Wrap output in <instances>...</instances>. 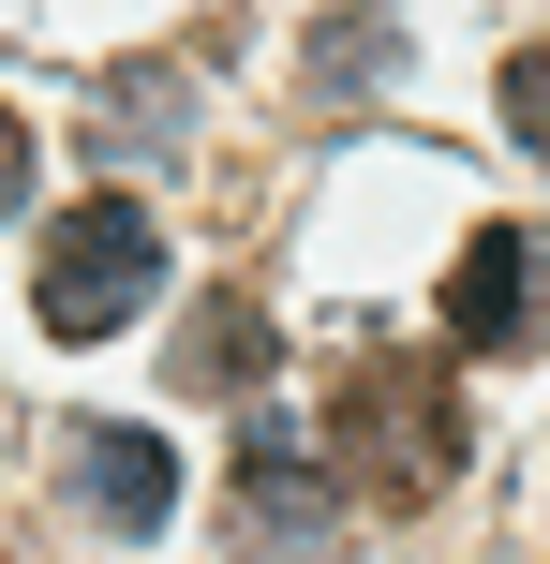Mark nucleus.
Returning a JSON list of instances; mask_svg holds the SVG:
<instances>
[{
    "label": "nucleus",
    "mask_w": 550,
    "mask_h": 564,
    "mask_svg": "<svg viewBox=\"0 0 550 564\" xmlns=\"http://www.w3.org/2000/svg\"><path fill=\"white\" fill-rule=\"evenodd\" d=\"M327 476L373 490V506H432V490H462V387H446L432 357H357L343 401H327Z\"/></svg>",
    "instance_id": "nucleus-1"
},
{
    "label": "nucleus",
    "mask_w": 550,
    "mask_h": 564,
    "mask_svg": "<svg viewBox=\"0 0 550 564\" xmlns=\"http://www.w3.org/2000/svg\"><path fill=\"white\" fill-rule=\"evenodd\" d=\"M149 297H164V224H149L134 194H89V208L45 224V268H30L45 341H119Z\"/></svg>",
    "instance_id": "nucleus-2"
},
{
    "label": "nucleus",
    "mask_w": 550,
    "mask_h": 564,
    "mask_svg": "<svg viewBox=\"0 0 550 564\" xmlns=\"http://www.w3.org/2000/svg\"><path fill=\"white\" fill-rule=\"evenodd\" d=\"M238 535L283 550V564H327V535H343V476H327L313 431H283V416L238 431Z\"/></svg>",
    "instance_id": "nucleus-3"
},
{
    "label": "nucleus",
    "mask_w": 550,
    "mask_h": 564,
    "mask_svg": "<svg viewBox=\"0 0 550 564\" xmlns=\"http://www.w3.org/2000/svg\"><path fill=\"white\" fill-rule=\"evenodd\" d=\"M60 460H75V506L105 520V535H164V520H179V446H164V431L75 416V431H60Z\"/></svg>",
    "instance_id": "nucleus-4"
},
{
    "label": "nucleus",
    "mask_w": 550,
    "mask_h": 564,
    "mask_svg": "<svg viewBox=\"0 0 550 564\" xmlns=\"http://www.w3.org/2000/svg\"><path fill=\"white\" fill-rule=\"evenodd\" d=\"M536 297H550V268H536V238H462V268H446V341L462 357H521L536 341Z\"/></svg>",
    "instance_id": "nucleus-5"
},
{
    "label": "nucleus",
    "mask_w": 550,
    "mask_h": 564,
    "mask_svg": "<svg viewBox=\"0 0 550 564\" xmlns=\"http://www.w3.org/2000/svg\"><path fill=\"white\" fill-rule=\"evenodd\" d=\"M179 387H194V401L268 387V312H254V297H194V327H179Z\"/></svg>",
    "instance_id": "nucleus-6"
},
{
    "label": "nucleus",
    "mask_w": 550,
    "mask_h": 564,
    "mask_svg": "<svg viewBox=\"0 0 550 564\" xmlns=\"http://www.w3.org/2000/svg\"><path fill=\"white\" fill-rule=\"evenodd\" d=\"M387 75H402V30H387V15L373 30H357V15L313 30V89H327V105H357V89H387Z\"/></svg>",
    "instance_id": "nucleus-7"
},
{
    "label": "nucleus",
    "mask_w": 550,
    "mask_h": 564,
    "mask_svg": "<svg viewBox=\"0 0 550 564\" xmlns=\"http://www.w3.org/2000/svg\"><path fill=\"white\" fill-rule=\"evenodd\" d=\"M506 134H521V149H550V30L506 59Z\"/></svg>",
    "instance_id": "nucleus-8"
},
{
    "label": "nucleus",
    "mask_w": 550,
    "mask_h": 564,
    "mask_svg": "<svg viewBox=\"0 0 550 564\" xmlns=\"http://www.w3.org/2000/svg\"><path fill=\"white\" fill-rule=\"evenodd\" d=\"M15 194H30V119L0 105V208H15Z\"/></svg>",
    "instance_id": "nucleus-9"
}]
</instances>
